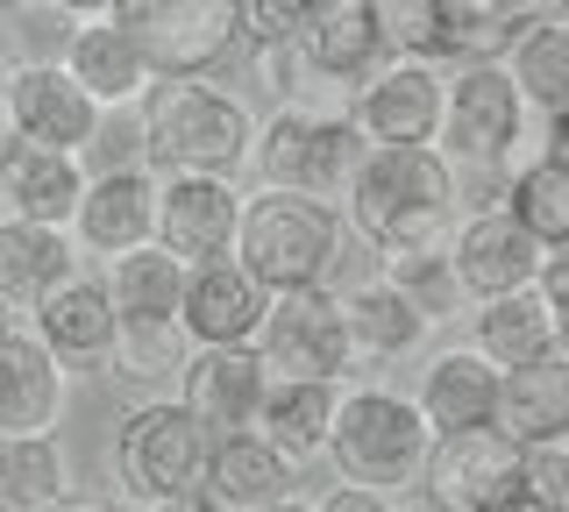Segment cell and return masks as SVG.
<instances>
[{
    "instance_id": "25",
    "label": "cell",
    "mask_w": 569,
    "mask_h": 512,
    "mask_svg": "<svg viewBox=\"0 0 569 512\" xmlns=\"http://www.w3.org/2000/svg\"><path fill=\"white\" fill-rule=\"evenodd\" d=\"M420 420L435 434H462V428H491L498 413V370L477 357V349H435L420 370Z\"/></svg>"
},
{
    "instance_id": "5",
    "label": "cell",
    "mask_w": 569,
    "mask_h": 512,
    "mask_svg": "<svg viewBox=\"0 0 569 512\" xmlns=\"http://www.w3.org/2000/svg\"><path fill=\"white\" fill-rule=\"evenodd\" d=\"M207 449H213V434L178 399H142V405L121 413V428H114V484L129 491L136 505L200 491Z\"/></svg>"
},
{
    "instance_id": "50",
    "label": "cell",
    "mask_w": 569,
    "mask_h": 512,
    "mask_svg": "<svg viewBox=\"0 0 569 512\" xmlns=\"http://www.w3.org/2000/svg\"><path fill=\"white\" fill-rule=\"evenodd\" d=\"M527 14H556V8H569V0H520Z\"/></svg>"
},
{
    "instance_id": "37",
    "label": "cell",
    "mask_w": 569,
    "mask_h": 512,
    "mask_svg": "<svg viewBox=\"0 0 569 512\" xmlns=\"http://www.w3.org/2000/svg\"><path fill=\"white\" fill-rule=\"evenodd\" d=\"M249 43H307L342 0H236Z\"/></svg>"
},
{
    "instance_id": "40",
    "label": "cell",
    "mask_w": 569,
    "mask_h": 512,
    "mask_svg": "<svg viewBox=\"0 0 569 512\" xmlns=\"http://www.w3.org/2000/svg\"><path fill=\"white\" fill-rule=\"evenodd\" d=\"M520 484L533 491V505H541V512H569V441L520 449Z\"/></svg>"
},
{
    "instance_id": "35",
    "label": "cell",
    "mask_w": 569,
    "mask_h": 512,
    "mask_svg": "<svg viewBox=\"0 0 569 512\" xmlns=\"http://www.w3.org/2000/svg\"><path fill=\"white\" fill-rule=\"evenodd\" d=\"M107 357H114V378H178V363L192 357V342H186L178 321H121Z\"/></svg>"
},
{
    "instance_id": "9",
    "label": "cell",
    "mask_w": 569,
    "mask_h": 512,
    "mask_svg": "<svg viewBox=\"0 0 569 512\" xmlns=\"http://www.w3.org/2000/svg\"><path fill=\"white\" fill-rule=\"evenodd\" d=\"M121 29L142 43L157 79H213V64L242 43V8L236 0H150Z\"/></svg>"
},
{
    "instance_id": "31",
    "label": "cell",
    "mask_w": 569,
    "mask_h": 512,
    "mask_svg": "<svg viewBox=\"0 0 569 512\" xmlns=\"http://www.w3.org/2000/svg\"><path fill=\"white\" fill-rule=\"evenodd\" d=\"M71 491L58 434H0V512H50Z\"/></svg>"
},
{
    "instance_id": "42",
    "label": "cell",
    "mask_w": 569,
    "mask_h": 512,
    "mask_svg": "<svg viewBox=\"0 0 569 512\" xmlns=\"http://www.w3.org/2000/svg\"><path fill=\"white\" fill-rule=\"evenodd\" d=\"M313 512H391L385 491H370V484H335V491H320Z\"/></svg>"
},
{
    "instance_id": "29",
    "label": "cell",
    "mask_w": 569,
    "mask_h": 512,
    "mask_svg": "<svg viewBox=\"0 0 569 512\" xmlns=\"http://www.w3.org/2000/svg\"><path fill=\"white\" fill-rule=\"evenodd\" d=\"M498 64L512 72V86H520V100L533 114L569 108V14H527Z\"/></svg>"
},
{
    "instance_id": "3",
    "label": "cell",
    "mask_w": 569,
    "mask_h": 512,
    "mask_svg": "<svg viewBox=\"0 0 569 512\" xmlns=\"http://www.w3.org/2000/svg\"><path fill=\"white\" fill-rule=\"evenodd\" d=\"M342 207L335 200H307V192H278L257 185L242 192V221H236V257L263 292H313L335 278L342 263Z\"/></svg>"
},
{
    "instance_id": "16",
    "label": "cell",
    "mask_w": 569,
    "mask_h": 512,
    "mask_svg": "<svg viewBox=\"0 0 569 512\" xmlns=\"http://www.w3.org/2000/svg\"><path fill=\"white\" fill-rule=\"evenodd\" d=\"M64 363L43 349L29 321H0V434H58Z\"/></svg>"
},
{
    "instance_id": "1",
    "label": "cell",
    "mask_w": 569,
    "mask_h": 512,
    "mask_svg": "<svg viewBox=\"0 0 569 512\" xmlns=\"http://www.w3.org/2000/svg\"><path fill=\"white\" fill-rule=\"evenodd\" d=\"M456 179L462 171L435 143H370L342 185V228L370 242L385 263L449 250L456 235Z\"/></svg>"
},
{
    "instance_id": "13",
    "label": "cell",
    "mask_w": 569,
    "mask_h": 512,
    "mask_svg": "<svg viewBox=\"0 0 569 512\" xmlns=\"http://www.w3.org/2000/svg\"><path fill=\"white\" fill-rule=\"evenodd\" d=\"M0 108H8V129L22 143H43V150H64L79 157L93 143V93L64 72V64H8L0 72Z\"/></svg>"
},
{
    "instance_id": "49",
    "label": "cell",
    "mask_w": 569,
    "mask_h": 512,
    "mask_svg": "<svg viewBox=\"0 0 569 512\" xmlns=\"http://www.w3.org/2000/svg\"><path fill=\"white\" fill-rule=\"evenodd\" d=\"M263 512H313V499H299V491H284V499H271Z\"/></svg>"
},
{
    "instance_id": "43",
    "label": "cell",
    "mask_w": 569,
    "mask_h": 512,
    "mask_svg": "<svg viewBox=\"0 0 569 512\" xmlns=\"http://www.w3.org/2000/svg\"><path fill=\"white\" fill-rule=\"evenodd\" d=\"M541 121H548V135H541V157H556V164H569V108L541 114Z\"/></svg>"
},
{
    "instance_id": "23",
    "label": "cell",
    "mask_w": 569,
    "mask_h": 512,
    "mask_svg": "<svg viewBox=\"0 0 569 512\" xmlns=\"http://www.w3.org/2000/svg\"><path fill=\"white\" fill-rule=\"evenodd\" d=\"M491 428L512 441V449H548V441H569V349L520 370H498V413Z\"/></svg>"
},
{
    "instance_id": "4",
    "label": "cell",
    "mask_w": 569,
    "mask_h": 512,
    "mask_svg": "<svg viewBox=\"0 0 569 512\" xmlns=\"http://www.w3.org/2000/svg\"><path fill=\"white\" fill-rule=\"evenodd\" d=\"M435 449V428L420 420V405L391 384H349L335 392V428H328V463L342 484L399 491L420 484V463Z\"/></svg>"
},
{
    "instance_id": "26",
    "label": "cell",
    "mask_w": 569,
    "mask_h": 512,
    "mask_svg": "<svg viewBox=\"0 0 569 512\" xmlns=\"http://www.w3.org/2000/svg\"><path fill=\"white\" fill-rule=\"evenodd\" d=\"M29 328L43 334V349L58 363H93V357L114 349V334H121L114 299H107V285H100V278H86V271H71L64 285L29 313Z\"/></svg>"
},
{
    "instance_id": "21",
    "label": "cell",
    "mask_w": 569,
    "mask_h": 512,
    "mask_svg": "<svg viewBox=\"0 0 569 512\" xmlns=\"http://www.w3.org/2000/svg\"><path fill=\"white\" fill-rule=\"evenodd\" d=\"M64 72L93 93V108H142L150 100V58H142V43L129 29L114 22V14H93V22L71 29V50H64Z\"/></svg>"
},
{
    "instance_id": "33",
    "label": "cell",
    "mask_w": 569,
    "mask_h": 512,
    "mask_svg": "<svg viewBox=\"0 0 569 512\" xmlns=\"http://www.w3.org/2000/svg\"><path fill=\"white\" fill-rule=\"evenodd\" d=\"M435 14H441L449 64H498L527 22L520 0H435Z\"/></svg>"
},
{
    "instance_id": "8",
    "label": "cell",
    "mask_w": 569,
    "mask_h": 512,
    "mask_svg": "<svg viewBox=\"0 0 569 512\" xmlns=\"http://www.w3.org/2000/svg\"><path fill=\"white\" fill-rule=\"evenodd\" d=\"M257 357L271 378H299V384H342L356 363V342H349V313H342V292L335 285H313V292H278L263 307V328H257Z\"/></svg>"
},
{
    "instance_id": "41",
    "label": "cell",
    "mask_w": 569,
    "mask_h": 512,
    "mask_svg": "<svg viewBox=\"0 0 569 512\" xmlns=\"http://www.w3.org/2000/svg\"><path fill=\"white\" fill-rule=\"evenodd\" d=\"M533 292H541L548 307H556V321L569 328V242H562V250H548V257H541V271H533Z\"/></svg>"
},
{
    "instance_id": "51",
    "label": "cell",
    "mask_w": 569,
    "mask_h": 512,
    "mask_svg": "<svg viewBox=\"0 0 569 512\" xmlns=\"http://www.w3.org/2000/svg\"><path fill=\"white\" fill-rule=\"evenodd\" d=\"M8 135H14V129H8V108H0V143H8Z\"/></svg>"
},
{
    "instance_id": "11",
    "label": "cell",
    "mask_w": 569,
    "mask_h": 512,
    "mask_svg": "<svg viewBox=\"0 0 569 512\" xmlns=\"http://www.w3.org/2000/svg\"><path fill=\"white\" fill-rule=\"evenodd\" d=\"M441 100H449V72H441V64L385 58L378 72L349 93V129L363 135V143H435Z\"/></svg>"
},
{
    "instance_id": "36",
    "label": "cell",
    "mask_w": 569,
    "mask_h": 512,
    "mask_svg": "<svg viewBox=\"0 0 569 512\" xmlns=\"http://www.w3.org/2000/svg\"><path fill=\"white\" fill-rule=\"evenodd\" d=\"M378 37H385V58L449 64V43H441L435 0H378Z\"/></svg>"
},
{
    "instance_id": "39",
    "label": "cell",
    "mask_w": 569,
    "mask_h": 512,
    "mask_svg": "<svg viewBox=\"0 0 569 512\" xmlns=\"http://www.w3.org/2000/svg\"><path fill=\"white\" fill-rule=\"evenodd\" d=\"M71 14H58V8H36L22 14L14 29H0V50H8V64H64V50H71Z\"/></svg>"
},
{
    "instance_id": "28",
    "label": "cell",
    "mask_w": 569,
    "mask_h": 512,
    "mask_svg": "<svg viewBox=\"0 0 569 512\" xmlns=\"http://www.w3.org/2000/svg\"><path fill=\"white\" fill-rule=\"evenodd\" d=\"M107 299H114V321H178V299H186V263L164 242H142V250L107 257Z\"/></svg>"
},
{
    "instance_id": "30",
    "label": "cell",
    "mask_w": 569,
    "mask_h": 512,
    "mask_svg": "<svg viewBox=\"0 0 569 512\" xmlns=\"http://www.w3.org/2000/svg\"><path fill=\"white\" fill-rule=\"evenodd\" d=\"M335 392L342 384H299V378H278L271 399H263V420L257 434L271 441L284 463H313V455H328V428H335Z\"/></svg>"
},
{
    "instance_id": "46",
    "label": "cell",
    "mask_w": 569,
    "mask_h": 512,
    "mask_svg": "<svg viewBox=\"0 0 569 512\" xmlns=\"http://www.w3.org/2000/svg\"><path fill=\"white\" fill-rule=\"evenodd\" d=\"M485 512H541V505H533V491H527V484H512L506 499H498V505H485Z\"/></svg>"
},
{
    "instance_id": "10",
    "label": "cell",
    "mask_w": 569,
    "mask_h": 512,
    "mask_svg": "<svg viewBox=\"0 0 569 512\" xmlns=\"http://www.w3.org/2000/svg\"><path fill=\"white\" fill-rule=\"evenodd\" d=\"M271 370H263L257 342H207L178 363V405H186L200 428L221 434H257L263 399H271Z\"/></svg>"
},
{
    "instance_id": "7",
    "label": "cell",
    "mask_w": 569,
    "mask_h": 512,
    "mask_svg": "<svg viewBox=\"0 0 569 512\" xmlns=\"http://www.w3.org/2000/svg\"><path fill=\"white\" fill-rule=\"evenodd\" d=\"M363 135L349 129V114H307V108H278L257 129L249 171L278 192H307V200H342L349 171L363 164Z\"/></svg>"
},
{
    "instance_id": "47",
    "label": "cell",
    "mask_w": 569,
    "mask_h": 512,
    "mask_svg": "<svg viewBox=\"0 0 569 512\" xmlns=\"http://www.w3.org/2000/svg\"><path fill=\"white\" fill-rule=\"evenodd\" d=\"M50 512H114V505H100V499H71V491H64V499L50 505Z\"/></svg>"
},
{
    "instance_id": "14",
    "label": "cell",
    "mask_w": 569,
    "mask_h": 512,
    "mask_svg": "<svg viewBox=\"0 0 569 512\" xmlns=\"http://www.w3.org/2000/svg\"><path fill=\"white\" fill-rule=\"evenodd\" d=\"M236 221H242V185L236 179H200V171L157 179V242H164L186 271L236 250Z\"/></svg>"
},
{
    "instance_id": "20",
    "label": "cell",
    "mask_w": 569,
    "mask_h": 512,
    "mask_svg": "<svg viewBox=\"0 0 569 512\" xmlns=\"http://www.w3.org/2000/svg\"><path fill=\"white\" fill-rule=\"evenodd\" d=\"M342 313H349V342H356V363H406L435 342V321L441 313L413 299L391 278H370V285L342 292Z\"/></svg>"
},
{
    "instance_id": "19",
    "label": "cell",
    "mask_w": 569,
    "mask_h": 512,
    "mask_svg": "<svg viewBox=\"0 0 569 512\" xmlns=\"http://www.w3.org/2000/svg\"><path fill=\"white\" fill-rule=\"evenodd\" d=\"M79 192H86V164H79V157L22 143V135L0 143V214L36 221V228H71Z\"/></svg>"
},
{
    "instance_id": "38",
    "label": "cell",
    "mask_w": 569,
    "mask_h": 512,
    "mask_svg": "<svg viewBox=\"0 0 569 512\" xmlns=\"http://www.w3.org/2000/svg\"><path fill=\"white\" fill-rule=\"evenodd\" d=\"M79 164H86V179L93 171H150L142 164V108H100L93 143L79 150Z\"/></svg>"
},
{
    "instance_id": "27",
    "label": "cell",
    "mask_w": 569,
    "mask_h": 512,
    "mask_svg": "<svg viewBox=\"0 0 569 512\" xmlns=\"http://www.w3.org/2000/svg\"><path fill=\"white\" fill-rule=\"evenodd\" d=\"M200 491L221 512H263L271 499H284L292 491V463L271 449L263 434H221L207 449V476H200Z\"/></svg>"
},
{
    "instance_id": "48",
    "label": "cell",
    "mask_w": 569,
    "mask_h": 512,
    "mask_svg": "<svg viewBox=\"0 0 569 512\" xmlns=\"http://www.w3.org/2000/svg\"><path fill=\"white\" fill-rule=\"evenodd\" d=\"M29 8H36V0H0V29H14V22H22Z\"/></svg>"
},
{
    "instance_id": "2",
    "label": "cell",
    "mask_w": 569,
    "mask_h": 512,
    "mask_svg": "<svg viewBox=\"0 0 569 512\" xmlns=\"http://www.w3.org/2000/svg\"><path fill=\"white\" fill-rule=\"evenodd\" d=\"M257 150V114L242 93L213 79H157L142 100V164L157 179L200 171V179H242Z\"/></svg>"
},
{
    "instance_id": "22",
    "label": "cell",
    "mask_w": 569,
    "mask_h": 512,
    "mask_svg": "<svg viewBox=\"0 0 569 512\" xmlns=\"http://www.w3.org/2000/svg\"><path fill=\"white\" fill-rule=\"evenodd\" d=\"M71 271H79L71 228H36V221L0 214V313H22L29 321Z\"/></svg>"
},
{
    "instance_id": "34",
    "label": "cell",
    "mask_w": 569,
    "mask_h": 512,
    "mask_svg": "<svg viewBox=\"0 0 569 512\" xmlns=\"http://www.w3.org/2000/svg\"><path fill=\"white\" fill-rule=\"evenodd\" d=\"M506 214L520 221L541 250H562V242H569V164H556V157H527V164H512Z\"/></svg>"
},
{
    "instance_id": "44",
    "label": "cell",
    "mask_w": 569,
    "mask_h": 512,
    "mask_svg": "<svg viewBox=\"0 0 569 512\" xmlns=\"http://www.w3.org/2000/svg\"><path fill=\"white\" fill-rule=\"evenodd\" d=\"M43 8L71 14V22H93V14H114V0H43Z\"/></svg>"
},
{
    "instance_id": "18",
    "label": "cell",
    "mask_w": 569,
    "mask_h": 512,
    "mask_svg": "<svg viewBox=\"0 0 569 512\" xmlns=\"http://www.w3.org/2000/svg\"><path fill=\"white\" fill-rule=\"evenodd\" d=\"M71 242L86 257H121L157 242V171H93L71 214Z\"/></svg>"
},
{
    "instance_id": "24",
    "label": "cell",
    "mask_w": 569,
    "mask_h": 512,
    "mask_svg": "<svg viewBox=\"0 0 569 512\" xmlns=\"http://www.w3.org/2000/svg\"><path fill=\"white\" fill-rule=\"evenodd\" d=\"M470 321H477L470 349L491 370H520V363H541V357H562L569 349V328L556 321V307H548L533 285L506 292V299H477Z\"/></svg>"
},
{
    "instance_id": "17",
    "label": "cell",
    "mask_w": 569,
    "mask_h": 512,
    "mask_svg": "<svg viewBox=\"0 0 569 512\" xmlns=\"http://www.w3.org/2000/svg\"><path fill=\"white\" fill-rule=\"evenodd\" d=\"M263 307H271V292H263L236 257H207V263H192V271H186L178 328H186L192 349H207V342H257Z\"/></svg>"
},
{
    "instance_id": "52",
    "label": "cell",
    "mask_w": 569,
    "mask_h": 512,
    "mask_svg": "<svg viewBox=\"0 0 569 512\" xmlns=\"http://www.w3.org/2000/svg\"><path fill=\"white\" fill-rule=\"evenodd\" d=\"M406 512H435V505H427V499H420V505H406Z\"/></svg>"
},
{
    "instance_id": "45",
    "label": "cell",
    "mask_w": 569,
    "mask_h": 512,
    "mask_svg": "<svg viewBox=\"0 0 569 512\" xmlns=\"http://www.w3.org/2000/svg\"><path fill=\"white\" fill-rule=\"evenodd\" d=\"M150 512H221V505H213L207 491H178V499H157Z\"/></svg>"
},
{
    "instance_id": "32",
    "label": "cell",
    "mask_w": 569,
    "mask_h": 512,
    "mask_svg": "<svg viewBox=\"0 0 569 512\" xmlns=\"http://www.w3.org/2000/svg\"><path fill=\"white\" fill-rule=\"evenodd\" d=\"M307 58L328 72L335 86H363L370 72L385 64V37H378V0H342V8L328 14V22L307 37Z\"/></svg>"
},
{
    "instance_id": "15",
    "label": "cell",
    "mask_w": 569,
    "mask_h": 512,
    "mask_svg": "<svg viewBox=\"0 0 569 512\" xmlns=\"http://www.w3.org/2000/svg\"><path fill=\"white\" fill-rule=\"evenodd\" d=\"M541 257L548 250L506 214V207H485V214H470L449 235V278H456L462 299H506V292L533 285Z\"/></svg>"
},
{
    "instance_id": "6",
    "label": "cell",
    "mask_w": 569,
    "mask_h": 512,
    "mask_svg": "<svg viewBox=\"0 0 569 512\" xmlns=\"http://www.w3.org/2000/svg\"><path fill=\"white\" fill-rule=\"evenodd\" d=\"M527 100L512 86L506 64H456L449 100H441V135L435 150L456 171H512V157L527 143Z\"/></svg>"
},
{
    "instance_id": "12",
    "label": "cell",
    "mask_w": 569,
    "mask_h": 512,
    "mask_svg": "<svg viewBox=\"0 0 569 512\" xmlns=\"http://www.w3.org/2000/svg\"><path fill=\"white\" fill-rule=\"evenodd\" d=\"M520 484V449L498 428H462V434H435L420 463V499L435 512H485Z\"/></svg>"
}]
</instances>
